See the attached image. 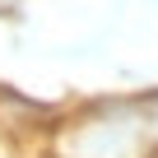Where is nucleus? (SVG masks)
I'll return each mask as SVG.
<instances>
[{
  "label": "nucleus",
  "mask_w": 158,
  "mask_h": 158,
  "mask_svg": "<svg viewBox=\"0 0 158 158\" xmlns=\"http://www.w3.org/2000/svg\"><path fill=\"white\" fill-rule=\"evenodd\" d=\"M153 158H158V153H153Z\"/></svg>",
  "instance_id": "1"
}]
</instances>
